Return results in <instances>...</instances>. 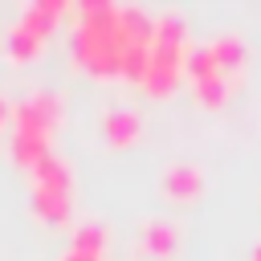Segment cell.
I'll return each instance as SVG.
<instances>
[{
	"mask_svg": "<svg viewBox=\"0 0 261 261\" xmlns=\"http://www.w3.org/2000/svg\"><path fill=\"white\" fill-rule=\"evenodd\" d=\"M155 45V12L139 4H110V0H86L73 12L69 33V57L82 73L98 82H139L147 69Z\"/></svg>",
	"mask_w": 261,
	"mask_h": 261,
	"instance_id": "obj_1",
	"label": "cell"
},
{
	"mask_svg": "<svg viewBox=\"0 0 261 261\" xmlns=\"http://www.w3.org/2000/svg\"><path fill=\"white\" fill-rule=\"evenodd\" d=\"M61 118H65V98L57 90H29L24 98H16L8 122V159L33 171L53 151V135Z\"/></svg>",
	"mask_w": 261,
	"mask_h": 261,
	"instance_id": "obj_2",
	"label": "cell"
},
{
	"mask_svg": "<svg viewBox=\"0 0 261 261\" xmlns=\"http://www.w3.org/2000/svg\"><path fill=\"white\" fill-rule=\"evenodd\" d=\"M192 33H188V20L175 12V8H163L155 12V45H151V57H147V69L143 77L135 82L147 98H167L179 77H188V57H192Z\"/></svg>",
	"mask_w": 261,
	"mask_h": 261,
	"instance_id": "obj_3",
	"label": "cell"
},
{
	"mask_svg": "<svg viewBox=\"0 0 261 261\" xmlns=\"http://www.w3.org/2000/svg\"><path fill=\"white\" fill-rule=\"evenodd\" d=\"M33 212L45 224H65L73 212V171L57 151L33 167Z\"/></svg>",
	"mask_w": 261,
	"mask_h": 261,
	"instance_id": "obj_4",
	"label": "cell"
},
{
	"mask_svg": "<svg viewBox=\"0 0 261 261\" xmlns=\"http://www.w3.org/2000/svg\"><path fill=\"white\" fill-rule=\"evenodd\" d=\"M61 16H65V0H33L4 33L8 61H33L45 49V41L53 37V29L61 24Z\"/></svg>",
	"mask_w": 261,
	"mask_h": 261,
	"instance_id": "obj_5",
	"label": "cell"
},
{
	"mask_svg": "<svg viewBox=\"0 0 261 261\" xmlns=\"http://www.w3.org/2000/svg\"><path fill=\"white\" fill-rule=\"evenodd\" d=\"M188 82H192V90H196V102H200V106L220 110V106L237 94V86H241L245 77L228 73V69L212 57V49H208V45H196V49H192V57H188Z\"/></svg>",
	"mask_w": 261,
	"mask_h": 261,
	"instance_id": "obj_6",
	"label": "cell"
},
{
	"mask_svg": "<svg viewBox=\"0 0 261 261\" xmlns=\"http://www.w3.org/2000/svg\"><path fill=\"white\" fill-rule=\"evenodd\" d=\"M159 192H163V200H171V204H196V200L204 196V171H200L192 159H175V163L163 167Z\"/></svg>",
	"mask_w": 261,
	"mask_h": 261,
	"instance_id": "obj_7",
	"label": "cell"
},
{
	"mask_svg": "<svg viewBox=\"0 0 261 261\" xmlns=\"http://www.w3.org/2000/svg\"><path fill=\"white\" fill-rule=\"evenodd\" d=\"M143 135V118L130 106H106L102 110V139L110 147H130Z\"/></svg>",
	"mask_w": 261,
	"mask_h": 261,
	"instance_id": "obj_8",
	"label": "cell"
},
{
	"mask_svg": "<svg viewBox=\"0 0 261 261\" xmlns=\"http://www.w3.org/2000/svg\"><path fill=\"white\" fill-rule=\"evenodd\" d=\"M175 249H179V224L175 220H147L139 228V253L167 261Z\"/></svg>",
	"mask_w": 261,
	"mask_h": 261,
	"instance_id": "obj_9",
	"label": "cell"
},
{
	"mask_svg": "<svg viewBox=\"0 0 261 261\" xmlns=\"http://www.w3.org/2000/svg\"><path fill=\"white\" fill-rule=\"evenodd\" d=\"M73 249H86V253H106V228L98 224V220H82L77 228H73V241H69Z\"/></svg>",
	"mask_w": 261,
	"mask_h": 261,
	"instance_id": "obj_10",
	"label": "cell"
},
{
	"mask_svg": "<svg viewBox=\"0 0 261 261\" xmlns=\"http://www.w3.org/2000/svg\"><path fill=\"white\" fill-rule=\"evenodd\" d=\"M61 261H106V257H98V253H86V249H73V245H69V249L61 253Z\"/></svg>",
	"mask_w": 261,
	"mask_h": 261,
	"instance_id": "obj_11",
	"label": "cell"
},
{
	"mask_svg": "<svg viewBox=\"0 0 261 261\" xmlns=\"http://www.w3.org/2000/svg\"><path fill=\"white\" fill-rule=\"evenodd\" d=\"M8 122H12V102L0 94V130H8Z\"/></svg>",
	"mask_w": 261,
	"mask_h": 261,
	"instance_id": "obj_12",
	"label": "cell"
},
{
	"mask_svg": "<svg viewBox=\"0 0 261 261\" xmlns=\"http://www.w3.org/2000/svg\"><path fill=\"white\" fill-rule=\"evenodd\" d=\"M249 261H261V245H257V249H253V257H249Z\"/></svg>",
	"mask_w": 261,
	"mask_h": 261,
	"instance_id": "obj_13",
	"label": "cell"
}]
</instances>
